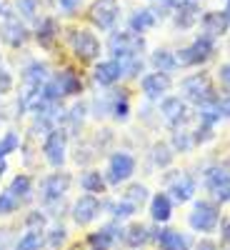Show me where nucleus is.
<instances>
[{"instance_id":"34","label":"nucleus","mask_w":230,"mask_h":250,"mask_svg":"<svg viewBox=\"0 0 230 250\" xmlns=\"http://www.w3.org/2000/svg\"><path fill=\"white\" fill-rule=\"evenodd\" d=\"M113 93H115V88H108V90L98 93V95L90 100V115H93V118H98V120H105V118H110Z\"/></svg>"},{"instance_id":"57","label":"nucleus","mask_w":230,"mask_h":250,"mask_svg":"<svg viewBox=\"0 0 230 250\" xmlns=\"http://www.w3.org/2000/svg\"><path fill=\"white\" fill-rule=\"evenodd\" d=\"M0 62H3V53H0Z\"/></svg>"},{"instance_id":"23","label":"nucleus","mask_w":230,"mask_h":250,"mask_svg":"<svg viewBox=\"0 0 230 250\" xmlns=\"http://www.w3.org/2000/svg\"><path fill=\"white\" fill-rule=\"evenodd\" d=\"M170 18H173V25L178 30H193L200 23V5H198V0H180Z\"/></svg>"},{"instance_id":"48","label":"nucleus","mask_w":230,"mask_h":250,"mask_svg":"<svg viewBox=\"0 0 230 250\" xmlns=\"http://www.w3.org/2000/svg\"><path fill=\"white\" fill-rule=\"evenodd\" d=\"M215 103H218V108H220V115H223V120H228L230 118V90H218L215 93Z\"/></svg>"},{"instance_id":"47","label":"nucleus","mask_w":230,"mask_h":250,"mask_svg":"<svg viewBox=\"0 0 230 250\" xmlns=\"http://www.w3.org/2000/svg\"><path fill=\"white\" fill-rule=\"evenodd\" d=\"M15 90V78H13V73L0 62V95H8V93H13Z\"/></svg>"},{"instance_id":"7","label":"nucleus","mask_w":230,"mask_h":250,"mask_svg":"<svg viewBox=\"0 0 230 250\" xmlns=\"http://www.w3.org/2000/svg\"><path fill=\"white\" fill-rule=\"evenodd\" d=\"M163 185L168 195L173 198L175 205H185V203H193L195 193H198V178H193L188 170H175L168 168V173L163 175Z\"/></svg>"},{"instance_id":"31","label":"nucleus","mask_w":230,"mask_h":250,"mask_svg":"<svg viewBox=\"0 0 230 250\" xmlns=\"http://www.w3.org/2000/svg\"><path fill=\"white\" fill-rule=\"evenodd\" d=\"M175 155L178 153L173 150V145L168 140H155L150 145V163L155 165V168H160V170H168L173 165V160H175Z\"/></svg>"},{"instance_id":"29","label":"nucleus","mask_w":230,"mask_h":250,"mask_svg":"<svg viewBox=\"0 0 230 250\" xmlns=\"http://www.w3.org/2000/svg\"><path fill=\"white\" fill-rule=\"evenodd\" d=\"M133 115V105H130V95L128 90H118L115 85V93H113V105H110V120L123 125V123H128Z\"/></svg>"},{"instance_id":"19","label":"nucleus","mask_w":230,"mask_h":250,"mask_svg":"<svg viewBox=\"0 0 230 250\" xmlns=\"http://www.w3.org/2000/svg\"><path fill=\"white\" fill-rule=\"evenodd\" d=\"M53 80L58 83V88L63 98H83L85 93V78L75 65H63L60 70H53Z\"/></svg>"},{"instance_id":"30","label":"nucleus","mask_w":230,"mask_h":250,"mask_svg":"<svg viewBox=\"0 0 230 250\" xmlns=\"http://www.w3.org/2000/svg\"><path fill=\"white\" fill-rule=\"evenodd\" d=\"M148 65L153 68V70H160V73H175V70H180L178 68V60H175V50H170V48H155L150 55H148Z\"/></svg>"},{"instance_id":"44","label":"nucleus","mask_w":230,"mask_h":250,"mask_svg":"<svg viewBox=\"0 0 230 250\" xmlns=\"http://www.w3.org/2000/svg\"><path fill=\"white\" fill-rule=\"evenodd\" d=\"M48 225V213H45V208L43 210H28L25 218H23V228H45Z\"/></svg>"},{"instance_id":"24","label":"nucleus","mask_w":230,"mask_h":250,"mask_svg":"<svg viewBox=\"0 0 230 250\" xmlns=\"http://www.w3.org/2000/svg\"><path fill=\"white\" fill-rule=\"evenodd\" d=\"M200 30L210 38H225L230 33V18L225 15V10H205L200 15Z\"/></svg>"},{"instance_id":"41","label":"nucleus","mask_w":230,"mask_h":250,"mask_svg":"<svg viewBox=\"0 0 230 250\" xmlns=\"http://www.w3.org/2000/svg\"><path fill=\"white\" fill-rule=\"evenodd\" d=\"M88 115H90V103L78 100L73 108H68V125H73V128H80V125L85 123Z\"/></svg>"},{"instance_id":"3","label":"nucleus","mask_w":230,"mask_h":250,"mask_svg":"<svg viewBox=\"0 0 230 250\" xmlns=\"http://www.w3.org/2000/svg\"><path fill=\"white\" fill-rule=\"evenodd\" d=\"M70 188H73V175L65 168H53V173L43 175L35 183V198L43 208H48L53 203H60L70 193Z\"/></svg>"},{"instance_id":"25","label":"nucleus","mask_w":230,"mask_h":250,"mask_svg":"<svg viewBox=\"0 0 230 250\" xmlns=\"http://www.w3.org/2000/svg\"><path fill=\"white\" fill-rule=\"evenodd\" d=\"M78 185H80L83 193L100 195V198H105L108 190H110V185L105 180V173H103L100 168H85L80 173V178H78Z\"/></svg>"},{"instance_id":"50","label":"nucleus","mask_w":230,"mask_h":250,"mask_svg":"<svg viewBox=\"0 0 230 250\" xmlns=\"http://www.w3.org/2000/svg\"><path fill=\"white\" fill-rule=\"evenodd\" d=\"M55 3H58L60 13H65V15H75V13L80 10V5H83V0H55Z\"/></svg>"},{"instance_id":"52","label":"nucleus","mask_w":230,"mask_h":250,"mask_svg":"<svg viewBox=\"0 0 230 250\" xmlns=\"http://www.w3.org/2000/svg\"><path fill=\"white\" fill-rule=\"evenodd\" d=\"M15 243H13V233H10V228L5 225H0V250H10Z\"/></svg>"},{"instance_id":"33","label":"nucleus","mask_w":230,"mask_h":250,"mask_svg":"<svg viewBox=\"0 0 230 250\" xmlns=\"http://www.w3.org/2000/svg\"><path fill=\"white\" fill-rule=\"evenodd\" d=\"M45 228H25V233L15 240V250H43Z\"/></svg>"},{"instance_id":"39","label":"nucleus","mask_w":230,"mask_h":250,"mask_svg":"<svg viewBox=\"0 0 230 250\" xmlns=\"http://www.w3.org/2000/svg\"><path fill=\"white\" fill-rule=\"evenodd\" d=\"M123 198L128 200V203H133L138 210H140L143 205H148V200H150V190H148V185H143V183H130L128 188H125Z\"/></svg>"},{"instance_id":"8","label":"nucleus","mask_w":230,"mask_h":250,"mask_svg":"<svg viewBox=\"0 0 230 250\" xmlns=\"http://www.w3.org/2000/svg\"><path fill=\"white\" fill-rule=\"evenodd\" d=\"M0 18H3V23H0V40H3L8 48H13V50L25 48L28 40L33 38L30 28L25 25V20L20 18L10 5H3V15Z\"/></svg>"},{"instance_id":"38","label":"nucleus","mask_w":230,"mask_h":250,"mask_svg":"<svg viewBox=\"0 0 230 250\" xmlns=\"http://www.w3.org/2000/svg\"><path fill=\"white\" fill-rule=\"evenodd\" d=\"M123 75L125 80H140V75L145 73V65H148V58L145 55H133V58H123Z\"/></svg>"},{"instance_id":"13","label":"nucleus","mask_w":230,"mask_h":250,"mask_svg":"<svg viewBox=\"0 0 230 250\" xmlns=\"http://www.w3.org/2000/svg\"><path fill=\"white\" fill-rule=\"evenodd\" d=\"M158 115L173 130V128H185V125L190 123V118H193V110H190V105H188L180 95L168 93L158 103Z\"/></svg>"},{"instance_id":"42","label":"nucleus","mask_w":230,"mask_h":250,"mask_svg":"<svg viewBox=\"0 0 230 250\" xmlns=\"http://www.w3.org/2000/svg\"><path fill=\"white\" fill-rule=\"evenodd\" d=\"M20 208H23V205H20V200L13 198L8 190L0 193V218H13Z\"/></svg>"},{"instance_id":"46","label":"nucleus","mask_w":230,"mask_h":250,"mask_svg":"<svg viewBox=\"0 0 230 250\" xmlns=\"http://www.w3.org/2000/svg\"><path fill=\"white\" fill-rule=\"evenodd\" d=\"M178 3H180V0H153L150 8H153V13L163 20V18H170V15H173V10L178 8Z\"/></svg>"},{"instance_id":"49","label":"nucleus","mask_w":230,"mask_h":250,"mask_svg":"<svg viewBox=\"0 0 230 250\" xmlns=\"http://www.w3.org/2000/svg\"><path fill=\"white\" fill-rule=\"evenodd\" d=\"M220 250H230V215H223L220 218Z\"/></svg>"},{"instance_id":"16","label":"nucleus","mask_w":230,"mask_h":250,"mask_svg":"<svg viewBox=\"0 0 230 250\" xmlns=\"http://www.w3.org/2000/svg\"><path fill=\"white\" fill-rule=\"evenodd\" d=\"M123 238V223L108 220L105 225H100L98 230H90L83 238V248L85 250H113L115 243Z\"/></svg>"},{"instance_id":"32","label":"nucleus","mask_w":230,"mask_h":250,"mask_svg":"<svg viewBox=\"0 0 230 250\" xmlns=\"http://www.w3.org/2000/svg\"><path fill=\"white\" fill-rule=\"evenodd\" d=\"M105 213L110 215V220L128 223L130 218L138 215V208L133 203H128L125 198H120V200H105Z\"/></svg>"},{"instance_id":"26","label":"nucleus","mask_w":230,"mask_h":250,"mask_svg":"<svg viewBox=\"0 0 230 250\" xmlns=\"http://www.w3.org/2000/svg\"><path fill=\"white\" fill-rule=\"evenodd\" d=\"M5 190H8L13 198H18L20 205H28V203L35 200V178H33L30 173H15V175L10 178V183H8Z\"/></svg>"},{"instance_id":"4","label":"nucleus","mask_w":230,"mask_h":250,"mask_svg":"<svg viewBox=\"0 0 230 250\" xmlns=\"http://www.w3.org/2000/svg\"><path fill=\"white\" fill-rule=\"evenodd\" d=\"M218 53V40L210 35H195V40L190 45H183L175 50V60L178 68H203L205 62H210Z\"/></svg>"},{"instance_id":"14","label":"nucleus","mask_w":230,"mask_h":250,"mask_svg":"<svg viewBox=\"0 0 230 250\" xmlns=\"http://www.w3.org/2000/svg\"><path fill=\"white\" fill-rule=\"evenodd\" d=\"M100 213H105V200L100 195H90V193L78 195L70 208V218L78 228H88L90 223H95L100 218Z\"/></svg>"},{"instance_id":"9","label":"nucleus","mask_w":230,"mask_h":250,"mask_svg":"<svg viewBox=\"0 0 230 250\" xmlns=\"http://www.w3.org/2000/svg\"><path fill=\"white\" fill-rule=\"evenodd\" d=\"M138 170V158L128 150H113L108 155V165H105V180L110 188H120L125 183H130L133 175Z\"/></svg>"},{"instance_id":"60","label":"nucleus","mask_w":230,"mask_h":250,"mask_svg":"<svg viewBox=\"0 0 230 250\" xmlns=\"http://www.w3.org/2000/svg\"><path fill=\"white\" fill-rule=\"evenodd\" d=\"M228 35H230V33H228Z\"/></svg>"},{"instance_id":"20","label":"nucleus","mask_w":230,"mask_h":250,"mask_svg":"<svg viewBox=\"0 0 230 250\" xmlns=\"http://www.w3.org/2000/svg\"><path fill=\"white\" fill-rule=\"evenodd\" d=\"M33 38H35V43L43 48L45 53H55L58 45H60V38H63V28L58 23V18H53V15L40 18L38 25H35Z\"/></svg>"},{"instance_id":"5","label":"nucleus","mask_w":230,"mask_h":250,"mask_svg":"<svg viewBox=\"0 0 230 250\" xmlns=\"http://www.w3.org/2000/svg\"><path fill=\"white\" fill-rule=\"evenodd\" d=\"M178 90H180V98L188 103V105H195V108L200 105V103H205V100H213L215 93H218L215 80H213V75L208 73V70L185 75L180 80Z\"/></svg>"},{"instance_id":"43","label":"nucleus","mask_w":230,"mask_h":250,"mask_svg":"<svg viewBox=\"0 0 230 250\" xmlns=\"http://www.w3.org/2000/svg\"><path fill=\"white\" fill-rule=\"evenodd\" d=\"M190 133H193V140H195V148H200V145L213 143V140H215V128H213V125L200 123V120H198V128H195V130H190Z\"/></svg>"},{"instance_id":"54","label":"nucleus","mask_w":230,"mask_h":250,"mask_svg":"<svg viewBox=\"0 0 230 250\" xmlns=\"http://www.w3.org/2000/svg\"><path fill=\"white\" fill-rule=\"evenodd\" d=\"M5 173H8V158H0V180L5 178Z\"/></svg>"},{"instance_id":"11","label":"nucleus","mask_w":230,"mask_h":250,"mask_svg":"<svg viewBox=\"0 0 230 250\" xmlns=\"http://www.w3.org/2000/svg\"><path fill=\"white\" fill-rule=\"evenodd\" d=\"M68 143H70V138H68L65 128H53L45 133L43 143H40V153H43V158L50 168H65Z\"/></svg>"},{"instance_id":"18","label":"nucleus","mask_w":230,"mask_h":250,"mask_svg":"<svg viewBox=\"0 0 230 250\" xmlns=\"http://www.w3.org/2000/svg\"><path fill=\"white\" fill-rule=\"evenodd\" d=\"M90 78H93V83H95L100 90L115 88V85H120V83L125 80V75H123V62H120L118 58L98 60V62H93Z\"/></svg>"},{"instance_id":"40","label":"nucleus","mask_w":230,"mask_h":250,"mask_svg":"<svg viewBox=\"0 0 230 250\" xmlns=\"http://www.w3.org/2000/svg\"><path fill=\"white\" fill-rule=\"evenodd\" d=\"M20 145H23V138H20L18 130H5L3 135H0V158H8L13 153L20 150Z\"/></svg>"},{"instance_id":"56","label":"nucleus","mask_w":230,"mask_h":250,"mask_svg":"<svg viewBox=\"0 0 230 250\" xmlns=\"http://www.w3.org/2000/svg\"><path fill=\"white\" fill-rule=\"evenodd\" d=\"M0 15H3V3H0Z\"/></svg>"},{"instance_id":"17","label":"nucleus","mask_w":230,"mask_h":250,"mask_svg":"<svg viewBox=\"0 0 230 250\" xmlns=\"http://www.w3.org/2000/svg\"><path fill=\"white\" fill-rule=\"evenodd\" d=\"M118 18H120V0H95L88 8L90 25L103 33H110L118 25Z\"/></svg>"},{"instance_id":"37","label":"nucleus","mask_w":230,"mask_h":250,"mask_svg":"<svg viewBox=\"0 0 230 250\" xmlns=\"http://www.w3.org/2000/svg\"><path fill=\"white\" fill-rule=\"evenodd\" d=\"M195 115H198V120H200V123L213 125V128H218V123H223V115H220V108H218L215 98H213V100L200 103V105L195 108Z\"/></svg>"},{"instance_id":"45","label":"nucleus","mask_w":230,"mask_h":250,"mask_svg":"<svg viewBox=\"0 0 230 250\" xmlns=\"http://www.w3.org/2000/svg\"><path fill=\"white\" fill-rule=\"evenodd\" d=\"M40 0H15V13L23 15V20H35Z\"/></svg>"},{"instance_id":"12","label":"nucleus","mask_w":230,"mask_h":250,"mask_svg":"<svg viewBox=\"0 0 230 250\" xmlns=\"http://www.w3.org/2000/svg\"><path fill=\"white\" fill-rule=\"evenodd\" d=\"M150 240L158 245V250H193V245H195V238L190 233H183L180 228H173L168 223L165 225L153 223Z\"/></svg>"},{"instance_id":"2","label":"nucleus","mask_w":230,"mask_h":250,"mask_svg":"<svg viewBox=\"0 0 230 250\" xmlns=\"http://www.w3.org/2000/svg\"><path fill=\"white\" fill-rule=\"evenodd\" d=\"M220 218H223V205L215 203L213 198H200V200H193V208L188 213V225H190L193 233L213 235L218 233Z\"/></svg>"},{"instance_id":"51","label":"nucleus","mask_w":230,"mask_h":250,"mask_svg":"<svg viewBox=\"0 0 230 250\" xmlns=\"http://www.w3.org/2000/svg\"><path fill=\"white\" fill-rule=\"evenodd\" d=\"M193 250H220V245H218V243H215L210 235H203L200 240H195Z\"/></svg>"},{"instance_id":"58","label":"nucleus","mask_w":230,"mask_h":250,"mask_svg":"<svg viewBox=\"0 0 230 250\" xmlns=\"http://www.w3.org/2000/svg\"><path fill=\"white\" fill-rule=\"evenodd\" d=\"M138 250H148V248H138Z\"/></svg>"},{"instance_id":"15","label":"nucleus","mask_w":230,"mask_h":250,"mask_svg":"<svg viewBox=\"0 0 230 250\" xmlns=\"http://www.w3.org/2000/svg\"><path fill=\"white\" fill-rule=\"evenodd\" d=\"M140 93L148 103H160L165 95L173 90V75L170 73H160V70H150L140 75Z\"/></svg>"},{"instance_id":"27","label":"nucleus","mask_w":230,"mask_h":250,"mask_svg":"<svg viewBox=\"0 0 230 250\" xmlns=\"http://www.w3.org/2000/svg\"><path fill=\"white\" fill-rule=\"evenodd\" d=\"M53 75V68L48 65L45 60H38V58H33V60H28L23 68H20V83H28V85H43V83L48 80Z\"/></svg>"},{"instance_id":"1","label":"nucleus","mask_w":230,"mask_h":250,"mask_svg":"<svg viewBox=\"0 0 230 250\" xmlns=\"http://www.w3.org/2000/svg\"><path fill=\"white\" fill-rule=\"evenodd\" d=\"M65 43L73 53V60L80 62V65H93V62H98L100 55H103V43L90 28H78V25L68 28L65 30Z\"/></svg>"},{"instance_id":"6","label":"nucleus","mask_w":230,"mask_h":250,"mask_svg":"<svg viewBox=\"0 0 230 250\" xmlns=\"http://www.w3.org/2000/svg\"><path fill=\"white\" fill-rule=\"evenodd\" d=\"M105 48L110 53V58H133V55H143L148 50V43H145V35L140 33H133L130 28L128 30H110L108 40H105Z\"/></svg>"},{"instance_id":"28","label":"nucleus","mask_w":230,"mask_h":250,"mask_svg":"<svg viewBox=\"0 0 230 250\" xmlns=\"http://www.w3.org/2000/svg\"><path fill=\"white\" fill-rule=\"evenodd\" d=\"M158 15L153 13V8L148 5V8H138V10H133V15L128 18V28L133 30V33H140V35H148L155 25H158Z\"/></svg>"},{"instance_id":"55","label":"nucleus","mask_w":230,"mask_h":250,"mask_svg":"<svg viewBox=\"0 0 230 250\" xmlns=\"http://www.w3.org/2000/svg\"><path fill=\"white\" fill-rule=\"evenodd\" d=\"M223 10H225V15L230 18V0H225V8H223Z\"/></svg>"},{"instance_id":"59","label":"nucleus","mask_w":230,"mask_h":250,"mask_svg":"<svg viewBox=\"0 0 230 250\" xmlns=\"http://www.w3.org/2000/svg\"><path fill=\"white\" fill-rule=\"evenodd\" d=\"M198 3H200V0H198Z\"/></svg>"},{"instance_id":"36","label":"nucleus","mask_w":230,"mask_h":250,"mask_svg":"<svg viewBox=\"0 0 230 250\" xmlns=\"http://www.w3.org/2000/svg\"><path fill=\"white\" fill-rule=\"evenodd\" d=\"M70 235H68V228L63 223H53L48 230H45V248L48 250H63L68 245Z\"/></svg>"},{"instance_id":"21","label":"nucleus","mask_w":230,"mask_h":250,"mask_svg":"<svg viewBox=\"0 0 230 250\" xmlns=\"http://www.w3.org/2000/svg\"><path fill=\"white\" fill-rule=\"evenodd\" d=\"M173 210H175V203H173V198L168 195V190L150 193V200H148V215H150L153 223H158V225L170 223Z\"/></svg>"},{"instance_id":"10","label":"nucleus","mask_w":230,"mask_h":250,"mask_svg":"<svg viewBox=\"0 0 230 250\" xmlns=\"http://www.w3.org/2000/svg\"><path fill=\"white\" fill-rule=\"evenodd\" d=\"M203 188H205L208 198H213L215 203H220V205L230 203V170L225 168V165H220V163L205 165Z\"/></svg>"},{"instance_id":"35","label":"nucleus","mask_w":230,"mask_h":250,"mask_svg":"<svg viewBox=\"0 0 230 250\" xmlns=\"http://www.w3.org/2000/svg\"><path fill=\"white\" fill-rule=\"evenodd\" d=\"M168 143L173 145V150H175V153H180V155H188V153H193V150H195L193 133L188 130V128H173V133H170V140H168Z\"/></svg>"},{"instance_id":"22","label":"nucleus","mask_w":230,"mask_h":250,"mask_svg":"<svg viewBox=\"0 0 230 250\" xmlns=\"http://www.w3.org/2000/svg\"><path fill=\"white\" fill-rule=\"evenodd\" d=\"M123 245L130 248V250H138V248H145L150 243V225H145L135 218H130L128 223H123Z\"/></svg>"},{"instance_id":"53","label":"nucleus","mask_w":230,"mask_h":250,"mask_svg":"<svg viewBox=\"0 0 230 250\" xmlns=\"http://www.w3.org/2000/svg\"><path fill=\"white\" fill-rule=\"evenodd\" d=\"M218 83L225 90H230V62H223V65L218 68Z\"/></svg>"}]
</instances>
